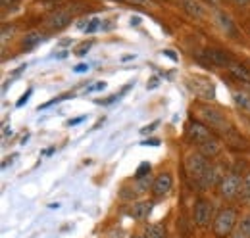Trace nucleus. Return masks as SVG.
Here are the masks:
<instances>
[{
    "instance_id": "obj_1",
    "label": "nucleus",
    "mask_w": 250,
    "mask_h": 238,
    "mask_svg": "<svg viewBox=\"0 0 250 238\" xmlns=\"http://www.w3.org/2000/svg\"><path fill=\"white\" fill-rule=\"evenodd\" d=\"M235 225H237V213L233 209H221L214 219L212 229H214V235L218 238H225L233 233Z\"/></svg>"
},
{
    "instance_id": "obj_2",
    "label": "nucleus",
    "mask_w": 250,
    "mask_h": 238,
    "mask_svg": "<svg viewBox=\"0 0 250 238\" xmlns=\"http://www.w3.org/2000/svg\"><path fill=\"white\" fill-rule=\"evenodd\" d=\"M208 165H210L208 158H206V156H202L200 152H192V154H188L187 161H185L187 175L190 178H194V180H198V182L202 180L204 173H206V169H208Z\"/></svg>"
},
{
    "instance_id": "obj_3",
    "label": "nucleus",
    "mask_w": 250,
    "mask_h": 238,
    "mask_svg": "<svg viewBox=\"0 0 250 238\" xmlns=\"http://www.w3.org/2000/svg\"><path fill=\"white\" fill-rule=\"evenodd\" d=\"M200 114L202 119L208 123L210 129H216V131H229V119L227 116L218 110V108H212V106H202L200 108Z\"/></svg>"
},
{
    "instance_id": "obj_4",
    "label": "nucleus",
    "mask_w": 250,
    "mask_h": 238,
    "mask_svg": "<svg viewBox=\"0 0 250 238\" xmlns=\"http://www.w3.org/2000/svg\"><path fill=\"white\" fill-rule=\"evenodd\" d=\"M71 21H73V14H71L69 10L58 8V10H52V12L44 18V27L50 31H62V29H65Z\"/></svg>"
},
{
    "instance_id": "obj_5",
    "label": "nucleus",
    "mask_w": 250,
    "mask_h": 238,
    "mask_svg": "<svg viewBox=\"0 0 250 238\" xmlns=\"http://www.w3.org/2000/svg\"><path fill=\"white\" fill-rule=\"evenodd\" d=\"M185 133H187L188 142H192V144H196V146H200L202 142H206L208 139L214 137L212 131H210V127L204 125V123H200V121H188Z\"/></svg>"
},
{
    "instance_id": "obj_6",
    "label": "nucleus",
    "mask_w": 250,
    "mask_h": 238,
    "mask_svg": "<svg viewBox=\"0 0 250 238\" xmlns=\"http://www.w3.org/2000/svg\"><path fill=\"white\" fill-rule=\"evenodd\" d=\"M212 202L204 200V198H198L194 202V209H192V217H194V223L200 227V229H206L210 225V219H212Z\"/></svg>"
},
{
    "instance_id": "obj_7",
    "label": "nucleus",
    "mask_w": 250,
    "mask_h": 238,
    "mask_svg": "<svg viewBox=\"0 0 250 238\" xmlns=\"http://www.w3.org/2000/svg\"><path fill=\"white\" fill-rule=\"evenodd\" d=\"M239 188H241V177L237 173H227L221 184H219V192L225 200H233L239 196Z\"/></svg>"
},
{
    "instance_id": "obj_8",
    "label": "nucleus",
    "mask_w": 250,
    "mask_h": 238,
    "mask_svg": "<svg viewBox=\"0 0 250 238\" xmlns=\"http://www.w3.org/2000/svg\"><path fill=\"white\" fill-rule=\"evenodd\" d=\"M190 81H192L190 90H192L196 96L206 98V100H214V98H216V87H214V83H212L210 79H206V77H194V79H190Z\"/></svg>"
},
{
    "instance_id": "obj_9",
    "label": "nucleus",
    "mask_w": 250,
    "mask_h": 238,
    "mask_svg": "<svg viewBox=\"0 0 250 238\" xmlns=\"http://www.w3.org/2000/svg\"><path fill=\"white\" fill-rule=\"evenodd\" d=\"M202 60L206 63H210V65H219V67H229L233 63L227 56V52H223L219 48H206L202 52Z\"/></svg>"
},
{
    "instance_id": "obj_10",
    "label": "nucleus",
    "mask_w": 250,
    "mask_h": 238,
    "mask_svg": "<svg viewBox=\"0 0 250 238\" xmlns=\"http://www.w3.org/2000/svg\"><path fill=\"white\" fill-rule=\"evenodd\" d=\"M223 177H225L223 169H221L219 165L210 163L208 169H206V173H204V177H202V180H200V184H202L204 188H214L216 184H221Z\"/></svg>"
},
{
    "instance_id": "obj_11",
    "label": "nucleus",
    "mask_w": 250,
    "mask_h": 238,
    "mask_svg": "<svg viewBox=\"0 0 250 238\" xmlns=\"http://www.w3.org/2000/svg\"><path fill=\"white\" fill-rule=\"evenodd\" d=\"M173 186V178L169 173H160L152 182V194L154 196H166Z\"/></svg>"
},
{
    "instance_id": "obj_12",
    "label": "nucleus",
    "mask_w": 250,
    "mask_h": 238,
    "mask_svg": "<svg viewBox=\"0 0 250 238\" xmlns=\"http://www.w3.org/2000/svg\"><path fill=\"white\" fill-rule=\"evenodd\" d=\"M214 18H216V23H218V27L225 35H229V37H237V27H235V23H233V20L225 14V12H221V10H216V14H214Z\"/></svg>"
},
{
    "instance_id": "obj_13",
    "label": "nucleus",
    "mask_w": 250,
    "mask_h": 238,
    "mask_svg": "<svg viewBox=\"0 0 250 238\" xmlns=\"http://www.w3.org/2000/svg\"><path fill=\"white\" fill-rule=\"evenodd\" d=\"M181 6H183V10L187 12L188 16L194 18V20H202L206 16V6L200 0H181Z\"/></svg>"
},
{
    "instance_id": "obj_14",
    "label": "nucleus",
    "mask_w": 250,
    "mask_h": 238,
    "mask_svg": "<svg viewBox=\"0 0 250 238\" xmlns=\"http://www.w3.org/2000/svg\"><path fill=\"white\" fill-rule=\"evenodd\" d=\"M150 211H152V202L143 200V202H135V204L131 206V209H129V215H131L133 219L143 221V219H146V217L150 215Z\"/></svg>"
},
{
    "instance_id": "obj_15",
    "label": "nucleus",
    "mask_w": 250,
    "mask_h": 238,
    "mask_svg": "<svg viewBox=\"0 0 250 238\" xmlns=\"http://www.w3.org/2000/svg\"><path fill=\"white\" fill-rule=\"evenodd\" d=\"M198 152H200L202 156H206L208 159H210V158H216L219 152H221V142H219L216 137H212V139H208L206 142H202V144L198 146Z\"/></svg>"
},
{
    "instance_id": "obj_16",
    "label": "nucleus",
    "mask_w": 250,
    "mask_h": 238,
    "mask_svg": "<svg viewBox=\"0 0 250 238\" xmlns=\"http://www.w3.org/2000/svg\"><path fill=\"white\" fill-rule=\"evenodd\" d=\"M229 73L237 79V81H241L243 85H250V71L245 67V65H241V63H231L229 65Z\"/></svg>"
},
{
    "instance_id": "obj_17",
    "label": "nucleus",
    "mask_w": 250,
    "mask_h": 238,
    "mask_svg": "<svg viewBox=\"0 0 250 238\" xmlns=\"http://www.w3.org/2000/svg\"><path fill=\"white\" fill-rule=\"evenodd\" d=\"M44 40V35L42 33H39V31H31V33H27L25 37H23V40H21V48L23 50H33L37 44H41Z\"/></svg>"
},
{
    "instance_id": "obj_18",
    "label": "nucleus",
    "mask_w": 250,
    "mask_h": 238,
    "mask_svg": "<svg viewBox=\"0 0 250 238\" xmlns=\"http://www.w3.org/2000/svg\"><path fill=\"white\" fill-rule=\"evenodd\" d=\"M152 178L150 175H146V177H139L133 180V188H135V192L141 196V194H146L148 190H152Z\"/></svg>"
},
{
    "instance_id": "obj_19",
    "label": "nucleus",
    "mask_w": 250,
    "mask_h": 238,
    "mask_svg": "<svg viewBox=\"0 0 250 238\" xmlns=\"http://www.w3.org/2000/svg\"><path fill=\"white\" fill-rule=\"evenodd\" d=\"M145 238H166V229L160 223H152L145 229Z\"/></svg>"
},
{
    "instance_id": "obj_20",
    "label": "nucleus",
    "mask_w": 250,
    "mask_h": 238,
    "mask_svg": "<svg viewBox=\"0 0 250 238\" xmlns=\"http://www.w3.org/2000/svg\"><path fill=\"white\" fill-rule=\"evenodd\" d=\"M233 100H235V104L239 106V108H243V110H247L250 112V96L247 92H233Z\"/></svg>"
},
{
    "instance_id": "obj_21",
    "label": "nucleus",
    "mask_w": 250,
    "mask_h": 238,
    "mask_svg": "<svg viewBox=\"0 0 250 238\" xmlns=\"http://www.w3.org/2000/svg\"><path fill=\"white\" fill-rule=\"evenodd\" d=\"M239 198L241 200H250V173L245 175L241 180V188H239Z\"/></svg>"
},
{
    "instance_id": "obj_22",
    "label": "nucleus",
    "mask_w": 250,
    "mask_h": 238,
    "mask_svg": "<svg viewBox=\"0 0 250 238\" xmlns=\"http://www.w3.org/2000/svg\"><path fill=\"white\" fill-rule=\"evenodd\" d=\"M239 231H241L247 238H250V215H247V217H243V219H241Z\"/></svg>"
},
{
    "instance_id": "obj_23",
    "label": "nucleus",
    "mask_w": 250,
    "mask_h": 238,
    "mask_svg": "<svg viewBox=\"0 0 250 238\" xmlns=\"http://www.w3.org/2000/svg\"><path fill=\"white\" fill-rule=\"evenodd\" d=\"M150 163L148 161H145V163H141L139 165V169H137V173H135V178H139V177H146V175H150Z\"/></svg>"
},
{
    "instance_id": "obj_24",
    "label": "nucleus",
    "mask_w": 250,
    "mask_h": 238,
    "mask_svg": "<svg viewBox=\"0 0 250 238\" xmlns=\"http://www.w3.org/2000/svg\"><path fill=\"white\" fill-rule=\"evenodd\" d=\"M39 2H41L42 6H46V8H50V12H52V10H58V8H60L62 4H65L67 0H39Z\"/></svg>"
},
{
    "instance_id": "obj_25",
    "label": "nucleus",
    "mask_w": 250,
    "mask_h": 238,
    "mask_svg": "<svg viewBox=\"0 0 250 238\" xmlns=\"http://www.w3.org/2000/svg\"><path fill=\"white\" fill-rule=\"evenodd\" d=\"M0 4H2L4 12H14L20 6V0H0Z\"/></svg>"
},
{
    "instance_id": "obj_26",
    "label": "nucleus",
    "mask_w": 250,
    "mask_h": 238,
    "mask_svg": "<svg viewBox=\"0 0 250 238\" xmlns=\"http://www.w3.org/2000/svg\"><path fill=\"white\" fill-rule=\"evenodd\" d=\"M91 40H87V42H83V44H79L77 48H75V56H85L87 52H89V48H91Z\"/></svg>"
},
{
    "instance_id": "obj_27",
    "label": "nucleus",
    "mask_w": 250,
    "mask_h": 238,
    "mask_svg": "<svg viewBox=\"0 0 250 238\" xmlns=\"http://www.w3.org/2000/svg\"><path fill=\"white\" fill-rule=\"evenodd\" d=\"M100 23H102V21H100L98 18H93V20L89 21V25L85 27V33H89V35H91V33H94V31L100 27Z\"/></svg>"
},
{
    "instance_id": "obj_28",
    "label": "nucleus",
    "mask_w": 250,
    "mask_h": 238,
    "mask_svg": "<svg viewBox=\"0 0 250 238\" xmlns=\"http://www.w3.org/2000/svg\"><path fill=\"white\" fill-rule=\"evenodd\" d=\"M125 2H129V4H137V6H148V8L154 6V0H125Z\"/></svg>"
},
{
    "instance_id": "obj_29",
    "label": "nucleus",
    "mask_w": 250,
    "mask_h": 238,
    "mask_svg": "<svg viewBox=\"0 0 250 238\" xmlns=\"http://www.w3.org/2000/svg\"><path fill=\"white\" fill-rule=\"evenodd\" d=\"M106 87V83L104 81H98V83H94L91 89H87V92H93V90H100V89H104Z\"/></svg>"
},
{
    "instance_id": "obj_30",
    "label": "nucleus",
    "mask_w": 250,
    "mask_h": 238,
    "mask_svg": "<svg viewBox=\"0 0 250 238\" xmlns=\"http://www.w3.org/2000/svg\"><path fill=\"white\" fill-rule=\"evenodd\" d=\"M154 127H158V121H154V123H152V125H148V127H145L141 133H143V135H148V133H152V129H154Z\"/></svg>"
},
{
    "instance_id": "obj_31",
    "label": "nucleus",
    "mask_w": 250,
    "mask_h": 238,
    "mask_svg": "<svg viewBox=\"0 0 250 238\" xmlns=\"http://www.w3.org/2000/svg\"><path fill=\"white\" fill-rule=\"evenodd\" d=\"M29 94H31V90H27V92H25V94H23V96L20 98V102H18V106H23V104L27 102V98H29Z\"/></svg>"
},
{
    "instance_id": "obj_32",
    "label": "nucleus",
    "mask_w": 250,
    "mask_h": 238,
    "mask_svg": "<svg viewBox=\"0 0 250 238\" xmlns=\"http://www.w3.org/2000/svg\"><path fill=\"white\" fill-rule=\"evenodd\" d=\"M87 69H89V67H87L85 63H79V65L75 67V73H83V71H87Z\"/></svg>"
},
{
    "instance_id": "obj_33",
    "label": "nucleus",
    "mask_w": 250,
    "mask_h": 238,
    "mask_svg": "<svg viewBox=\"0 0 250 238\" xmlns=\"http://www.w3.org/2000/svg\"><path fill=\"white\" fill-rule=\"evenodd\" d=\"M83 119H85V118H77V119H69V121H67V125H77V123H81V121H83Z\"/></svg>"
},
{
    "instance_id": "obj_34",
    "label": "nucleus",
    "mask_w": 250,
    "mask_h": 238,
    "mask_svg": "<svg viewBox=\"0 0 250 238\" xmlns=\"http://www.w3.org/2000/svg\"><path fill=\"white\" fill-rule=\"evenodd\" d=\"M231 2H235V4H239V6H247V4H250V0H231Z\"/></svg>"
},
{
    "instance_id": "obj_35",
    "label": "nucleus",
    "mask_w": 250,
    "mask_h": 238,
    "mask_svg": "<svg viewBox=\"0 0 250 238\" xmlns=\"http://www.w3.org/2000/svg\"><path fill=\"white\" fill-rule=\"evenodd\" d=\"M145 144H152V146H158V144H160V140H158V139H150V140H146Z\"/></svg>"
},
{
    "instance_id": "obj_36",
    "label": "nucleus",
    "mask_w": 250,
    "mask_h": 238,
    "mask_svg": "<svg viewBox=\"0 0 250 238\" xmlns=\"http://www.w3.org/2000/svg\"><path fill=\"white\" fill-rule=\"evenodd\" d=\"M231 238H247V237H245L241 231H237V233H233V237H231Z\"/></svg>"
},
{
    "instance_id": "obj_37",
    "label": "nucleus",
    "mask_w": 250,
    "mask_h": 238,
    "mask_svg": "<svg viewBox=\"0 0 250 238\" xmlns=\"http://www.w3.org/2000/svg\"><path fill=\"white\" fill-rule=\"evenodd\" d=\"M156 83H158V79H152V81H150L146 87H148V89H154V87H156Z\"/></svg>"
},
{
    "instance_id": "obj_38",
    "label": "nucleus",
    "mask_w": 250,
    "mask_h": 238,
    "mask_svg": "<svg viewBox=\"0 0 250 238\" xmlns=\"http://www.w3.org/2000/svg\"><path fill=\"white\" fill-rule=\"evenodd\" d=\"M8 135H12V129H10V127L4 129V137H8Z\"/></svg>"
},
{
    "instance_id": "obj_39",
    "label": "nucleus",
    "mask_w": 250,
    "mask_h": 238,
    "mask_svg": "<svg viewBox=\"0 0 250 238\" xmlns=\"http://www.w3.org/2000/svg\"><path fill=\"white\" fill-rule=\"evenodd\" d=\"M131 23L133 25H139V18H131Z\"/></svg>"
},
{
    "instance_id": "obj_40",
    "label": "nucleus",
    "mask_w": 250,
    "mask_h": 238,
    "mask_svg": "<svg viewBox=\"0 0 250 238\" xmlns=\"http://www.w3.org/2000/svg\"><path fill=\"white\" fill-rule=\"evenodd\" d=\"M208 2H210V4H216V0H208Z\"/></svg>"
}]
</instances>
